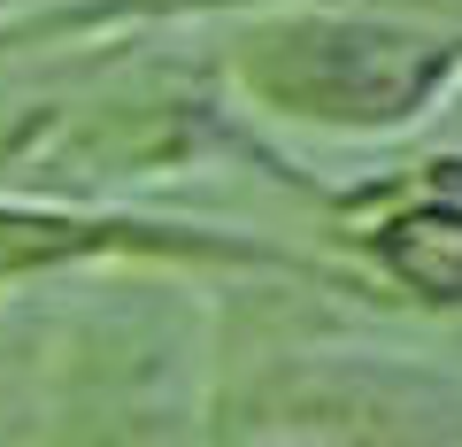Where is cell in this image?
<instances>
[{
	"label": "cell",
	"mask_w": 462,
	"mask_h": 447,
	"mask_svg": "<svg viewBox=\"0 0 462 447\" xmlns=\"http://www.w3.org/2000/svg\"><path fill=\"white\" fill-rule=\"evenodd\" d=\"M455 70L462 39H424L401 23H355V16H293L247 47V85L270 108L309 124H355V132L431 108V93Z\"/></svg>",
	"instance_id": "cell-1"
},
{
	"label": "cell",
	"mask_w": 462,
	"mask_h": 447,
	"mask_svg": "<svg viewBox=\"0 0 462 447\" xmlns=\"http://www.w3.org/2000/svg\"><path fill=\"white\" fill-rule=\"evenodd\" d=\"M254 424L316 432L339 447H462V394L431 370L385 363H293L247 394Z\"/></svg>",
	"instance_id": "cell-2"
},
{
	"label": "cell",
	"mask_w": 462,
	"mask_h": 447,
	"mask_svg": "<svg viewBox=\"0 0 462 447\" xmlns=\"http://www.w3.org/2000/svg\"><path fill=\"white\" fill-rule=\"evenodd\" d=\"M378 255L393 278H409L424 301H462V209H409L378 232Z\"/></svg>",
	"instance_id": "cell-3"
}]
</instances>
